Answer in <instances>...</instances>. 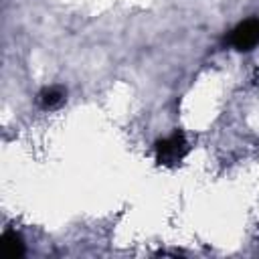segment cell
Masks as SVG:
<instances>
[{"label": "cell", "mask_w": 259, "mask_h": 259, "mask_svg": "<svg viewBox=\"0 0 259 259\" xmlns=\"http://www.w3.org/2000/svg\"><path fill=\"white\" fill-rule=\"evenodd\" d=\"M229 42L237 51H251L255 45H259V18H247L239 22L231 30Z\"/></svg>", "instance_id": "obj_2"}, {"label": "cell", "mask_w": 259, "mask_h": 259, "mask_svg": "<svg viewBox=\"0 0 259 259\" xmlns=\"http://www.w3.org/2000/svg\"><path fill=\"white\" fill-rule=\"evenodd\" d=\"M2 253L6 259H18L24 255V241L18 233L14 231H4L2 233Z\"/></svg>", "instance_id": "obj_3"}, {"label": "cell", "mask_w": 259, "mask_h": 259, "mask_svg": "<svg viewBox=\"0 0 259 259\" xmlns=\"http://www.w3.org/2000/svg\"><path fill=\"white\" fill-rule=\"evenodd\" d=\"M38 101H40L42 107L53 109V107H59V105L65 101V93H63L59 87H47V89L40 91Z\"/></svg>", "instance_id": "obj_4"}, {"label": "cell", "mask_w": 259, "mask_h": 259, "mask_svg": "<svg viewBox=\"0 0 259 259\" xmlns=\"http://www.w3.org/2000/svg\"><path fill=\"white\" fill-rule=\"evenodd\" d=\"M188 152V142L182 132H174L168 138L156 142V162L160 166H176Z\"/></svg>", "instance_id": "obj_1"}]
</instances>
